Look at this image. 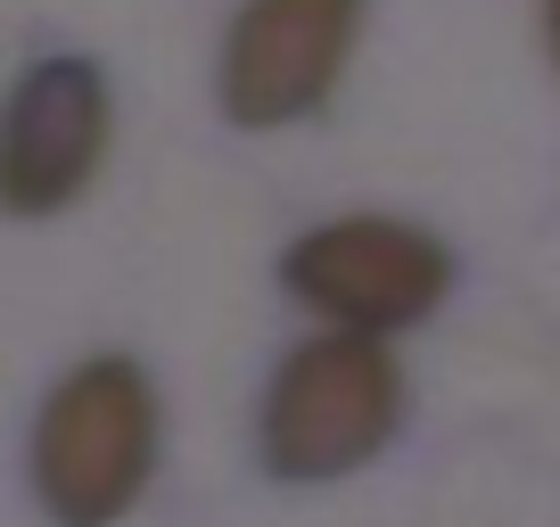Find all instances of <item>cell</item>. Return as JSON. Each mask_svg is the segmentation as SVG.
<instances>
[{"label": "cell", "instance_id": "obj_6", "mask_svg": "<svg viewBox=\"0 0 560 527\" xmlns=\"http://www.w3.org/2000/svg\"><path fill=\"white\" fill-rule=\"evenodd\" d=\"M552 50H560V0H552Z\"/></svg>", "mask_w": 560, "mask_h": 527}, {"label": "cell", "instance_id": "obj_3", "mask_svg": "<svg viewBox=\"0 0 560 527\" xmlns=\"http://www.w3.org/2000/svg\"><path fill=\"white\" fill-rule=\"evenodd\" d=\"M289 289L347 330H404L445 297V247L363 214L289 247Z\"/></svg>", "mask_w": 560, "mask_h": 527}, {"label": "cell", "instance_id": "obj_5", "mask_svg": "<svg viewBox=\"0 0 560 527\" xmlns=\"http://www.w3.org/2000/svg\"><path fill=\"white\" fill-rule=\"evenodd\" d=\"M107 141V91L83 58H50L18 83L0 116V207L9 214H50L91 181Z\"/></svg>", "mask_w": 560, "mask_h": 527}, {"label": "cell", "instance_id": "obj_4", "mask_svg": "<svg viewBox=\"0 0 560 527\" xmlns=\"http://www.w3.org/2000/svg\"><path fill=\"white\" fill-rule=\"evenodd\" d=\"M354 9H363V0H256V9L231 25L223 107L247 132H272V124H298L305 107H322V91L347 67Z\"/></svg>", "mask_w": 560, "mask_h": 527}, {"label": "cell", "instance_id": "obj_2", "mask_svg": "<svg viewBox=\"0 0 560 527\" xmlns=\"http://www.w3.org/2000/svg\"><path fill=\"white\" fill-rule=\"evenodd\" d=\"M396 405H404L396 363L371 338H314L272 379L264 461L280 478H338V470H354V461H371L387 445Z\"/></svg>", "mask_w": 560, "mask_h": 527}, {"label": "cell", "instance_id": "obj_1", "mask_svg": "<svg viewBox=\"0 0 560 527\" xmlns=\"http://www.w3.org/2000/svg\"><path fill=\"white\" fill-rule=\"evenodd\" d=\"M158 454V405L132 363H91L42 412L34 437V487L58 527H107L149 478Z\"/></svg>", "mask_w": 560, "mask_h": 527}]
</instances>
